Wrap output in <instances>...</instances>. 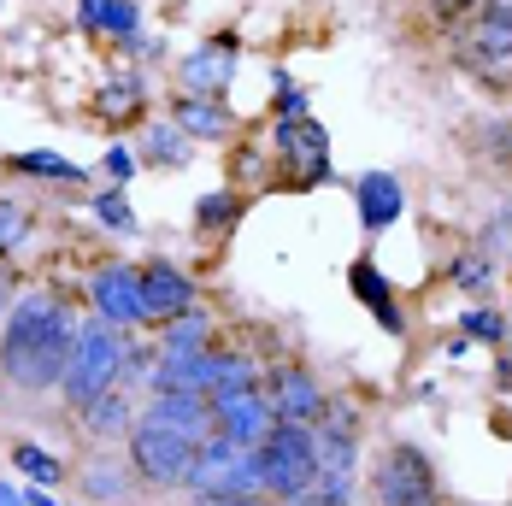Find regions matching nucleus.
I'll use <instances>...</instances> for the list:
<instances>
[{
    "mask_svg": "<svg viewBox=\"0 0 512 506\" xmlns=\"http://www.w3.org/2000/svg\"><path fill=\"white\" fill-rule=\"evenodd\" d=\"M71 336H77V324H71V312H65L59 295H48V289L24 295L12 306L6 330H0V371H6V383H18V389H48L53 383L59 389Z\"/></svg>",
    "mask_w": 512,
    "mask_h": 506,
    "instance_id": "nucleus-1",
    "label": "nucleus"
},
{
    "mask_svg": "<svg viewBox=\"0 0 512 506\" xmlns=\"http://www.w3.org/2000/svg\"><path fill=\"white\" fill-rule=\"evenodd\" d=\"M118 371H124V336L112 324H77L71 336V354H65V371H59V395L77 406H95L106 389H118Z\"/></svg>",
    "mask_w": 512,
    "mask_h": 506,
    "instance_id": "nucleus-2",
    "label": "nucleus"
},
{
    "mask_svg": "<svg viewBox=\"0 0 512 506\" xmlns=\"http://www.w3.org/2000/svg\"><path fill=\"white\" fill-rule=\"evenodd\" d=\"M259 459V495L265 501H307L312 483H318V448H312V430L301 424H277L265 442L254 448Z\"/></svg>",
    "mask_w": 512,
    "mask_h": 506,
    "instance_id": "nucleus-3",
    "label": "nucleus"
},
{
    "mask_svg": "<svg viewBox=\"0 0 512 506\" xmlns=\"http://www.w3.org/2000/svg\"><path fill=\"white\" fill-rule=\"evenodd\" d=\"M312 448H318V483H312L307 501H318V506H348V501H354V465H359L354 412H348V406H336L330 418H318Z\"/></svg>",
    "mask_w": 512,
    "mask_h": 506,
    "instance_id": "nucleus-4",
    "label": "nucleus"
},
{
    "mask_svg": "<svg viewBox=\"0 0 512 506\" xmlns=\"http://www.w3.org/2000/svg\"><path fill=\"white\" fill-rule=\"evenodd\" d=\"M189 489L201 501H218V495H259V459L254 448H236L224 436H206L195 459H189Z\"/></svg>",
    "mask_w": 512,
    "mask_h": 506,
    "instance_id": "nucleus-5",
    "label": "nucleus"
},
{
    "mask_svg": "<svg viewBox=\"0 0 512 506\" xmlns=\"http://www.w3.org/2000/svg\"><path fill=\"white\" fill-rule=\"evenodd\" d=\"M371 495L377 506H436V465L424 448H389V454L377 459V477H371Z\"/></svg>",
    "mask_w": 512,
    "mask_h": 506,
    "instance_id": "nucleus-6",
    "label": "nucleus"
},
{
    "mask_svg": "<svg viewBox=\"0 0 512 506\" xmlns=\"http://www.w3.org/2000/svg\"><path fill=\"white\" fill-rule=\"evenodd\" d=\"M130 471L154 489H183L189 483V459H195V442L171 436V430H154V424H136L130 436Z\"/></svg>",
    "mask_w": 512,
    "mask_h": 506,
    "instance_id": "nucleus-7",
    "label": "nucleus"
},
{
    "mask_svg": "<svg viewBox=\"0 0 512 506\" xmlns=\"http://www.w3.org/2000/svg\"><path fill=\"white\" fill-rule=\"evenodd\" d=\"M271 430H277V412H271V401H265L259 383L212 395V436H224V442H236V448H259Z\"/></svg>",
    "mask_w": 512,
    "mask_h": 506,
    "instance_id": "nucleus-8",
    "label": "nucleus"
},
{
    "mask_svg": "<svg viewBox=\"0 0 512 506\" xmlns=\"http://www.w3.org/2000/svg\"><path fill=\"white\" fill-rule=\"evenodd\" d=\"M465 59H471L483 77L512 83V18L501 6H483V12L471 18V30H465Z\"/></svg>",
    "mask_w": 512,
    "mask_h": 506,
    "instance_id": "nucleus-9",
    "label": "nucleus"
},
{
    "mask_svg": "<svg viewBox=\"0 0 512 506\" xmlns=\"http://www.w3.org/2000/svg\"><path fill=\"white\" fill-rule=\"evenodd\" d=\"M142 424L171 430V436H183V442L201 448L206 436H212V401H206V395H189V389H154V401H148V412H142Z\"/></svg>",
    "mask_w": 512,
    "mask_h": 506,
    "instance_id": "nucleus-10",
    "label": "nucleus"
},
{
    "mask_svg": "<svg viewBox=\"0 0 512 506\" xmlns=\"http://www.w3.org/2000/svg\"><path fill=\"white\" fill-rule=\"evenodd\" d=\"M195 312V277L177 271V265H142V324H171Z\"/></svg>",
    "mask_w": 512,
    "mask_h": 506,
    "instance_id": "nucleus-11",
    "label": "nucleus"
},
{
    "mask_svg": "<svg viewBox=\"0 0 512 506\" xmlns=\"http://www.w3.org/2000/svg\"><path fill=\"white\" fill-rule=\"evenodd\" d=\"M277 153H283V165L295 171L301 189L324 183V171H330V136L318 124H307V118H283L277 124Z\"/></svg>",
    "mask_w": 512,
    "mask_h": 506,
    "instance_id": "nucleus-12",
    "label": "nucleus"
},
{
    "mask_svg": "<svg viewBox=\"0 0 512 506\" xmlns=\"http://www.w3.org/2000/svg\"><path fill=\"white\" fill-rule=\"evenodd\" d=\"M89 295H95V312H101L112 330L142 324V271L136 265H106V271H95Z\"/></svg>",
    "mask_w": 512,
    "mask_h": 506,
    "instance_id": "nucleus-13",
    "label": "nucleus"
},
{
    "mask_svg": "<svg viewBox=\"0 0 512 506\" xmlns=\"http://www.w3.org/2000/svg\"><path fill=\"white\" fill-rule=\"evenodd\" d=\"M236 83V42L230 36H218V42H206L183 59V95H195V101H224V89Z\"/></svg>",
    "mask_w": 512,
    "mask_h": 506,
    "instance_id": "nucleus-14",
    "label": "nucleus"
},
{
    "mask_svg": "<svg viewBox=\"0 0 512 506\" xmlns=\"http://www.w3.org/2000/svg\"><path fill=\"white\" fill-rule=\"evenodd\" d=\"M265 401H271V412H277V424H301V430H312V424L324 418V389L312 383L307 371H295V365H283V371L271 377Z\"/></svg>",
    "mask_w": 512,
    "mask_h": 506,
    "instance_id": "nucleus-15",
    "label": "nucleus"
},
{
    "mask_svg": "<svg viewBox=\"0 0 512 506\" xmlns=\"http://www.w3.org/2000/svg\"><path fill=\"white\" fill-rule=\"evenodd\" d=\"M354 201H359V224H365V230H389V224L407 212V195H401V183H395L389 171H365L354 183Z\"/></svg>",
    "mask_w": 512,
    "mask_h": 506,
    "instance_id": "nucleus-16",
    "label": "nucleus"
},
{
    "mask_svg": "<svg viewBox=\"0 0 512 506\" xmlns=\"http://www.w3.org/2000/svg\"><path fill=\"white\" fill-rule=\"evenodd\" d=\"M348 283H354V295H359V306L389 330V336H401L407 330V318H401V306H395V295H389V283H383V271L371 265V259H359L354 271H348Z\"/></svg>",
    "mask_w": 512,
    "mask_h": 506,
    "instance_id": "nucleus-17",
    "label": "nucleus"
},
{
    "mask_svg": "<svg viewBox=\"0 0 512 506\" xmlns=\"http://www.w3.org/2000/svg\"><path fill=\"white\" fill-rule=\"evenodd\" d=\"M136 406H130V389H106L95 406H83V424H89V436H130L136 424Z\"/></svg>",
    "mask_w": 512,
    "mask_h": 506,
    "instance_id": "nucleus-18",
    "label": "nucleus"
},
{
    "mask_svg": "<svg viewBox=\"0 0 512 506\" xmlns=\"http://www.w3.org/2000/svg\"><path fill=\"white\" fill-rule=\"evenodd\" d=\"M177 130H183V136H224V130H230V112H224V101H195V95H183V101H177Z\"/></svg>",
    "mask_w": 512,
    "mask_h": 506,
    "instance_id": "nucleus-19",
    "label": "nucleus"
},
{
    "mask_svg": "<svg viewBox=\"0 0 512 506\" xmlns=\"http://www.w3.org/2000/svg\"><path fill=\"white\" fill-rule=\"evenodd\" d=\"M201 348H212V342H206V318L201 312H183V318L165 324V348H159V354H201Z\"/></svg>",
    "mask_w": 512,
    "mask_h": 506,
    "instance_id": "nucleus-20",
    "label": "nucleus"
},
{
    "mask_svg": "<svg viewBox=\"0 0 512 506\" xmlns=\"http://www.w3.org/2000/svg\"><path fill=\"white\" fill-rule=\"evenodd\" d=\"M24 177H53V183H83V171L71 165V159H59V153H48V148H30V153H18L12 159Z\"/></svg>",
    "mask_w": 512,
    "mask_h": 506,
    "instance_id": "nucleus-21",
    "label": "nucleus"
},
{
    "mask_svg": "<svg viewBox=\"0 0 512 506\" xmlns=\"http://www.w3.org/2000/svg\"><path fill=\"white\" fill-rule=\"evenodd\" d=\"M12 465H18L30 483H59V459H53L48 448H36V442H18V448H12Z\"/></svg>",
    "mask_w": 512,
    "mask_h": 506,
    "instance_id": "nucleus-22",
    "label": "nucleus"
},
{
    "mask_svg": "<svg viewBox=\"0 0 512 506\" xmlns=\"http://www.w3.org/2000/svg\"><path fill=\"white\" fill-rule=\"evenodd\" d=\"M148 159H159V165L189 159V136H183L177 124H154V130H148Z\"/></svg>",
    "mask_w": 512,
    "mask_h": 506,
    "instance_id": "nucleus-23",
    "label": "nucleus"
},
{
    "mask_svg": "<svg viewBox=\"0 0 512 506\" xmlns=\"http://www.w3.org/2000/svg\"><path fill=\"white\" fill-rule=\"evenodd\" d=\"M95 218H101L106 230H118V236H130V230H136V218H130V206H124L118 189H112V195H95Z\"/></svg>",
    "mask_w": 512,
    "mask_h": 506,
    "instance_id": "nucleus-24",
    "label": "nucleus"
},
{
    "mask_svg": "<svg viewBox=\"0 0 512 506\" xmlns=\"http://www.w3.org/2000/svg\"><path fill=\"white\" fill-rule=\"evenodd\" d=\"M142 106V83H112L101 95V112L106 118H124V112H136Z\"/></svg>",
    "mask_w": 512,
    "mask_h": 506,
    "instance_id": "nucleus-25",
    "label": "nucleus"
},
{
    "mask_svg": "<svg viewBox=\"0 0 512 506\" xmlns=\"http://www.w3.org/2000/svg\"><path fill=\"white\" fill-rule=\"evenodd\" d=\"M24 224H30V218H24V206L0 201V253H12L18 242H24Z\"/></svg>",
    "mask_w": 512,
    "mask_h": 506,
    "instance_id": "nucleus-26",
    "label": "nucleus"
},
{
    "mask_svg": "<svg viewBox=\"0 0 512 506\" xmlns=\"http://www.w3.org/2000/svg\"><path fill=\"white\" fill-rule=\"evenodd\" d=\"M106 30H112L124 48H142V42H136V6H130V0H112V12H106Z\"/></svg>",
    "mask_w": 512,
    "mask_h": 506,
    "instance_id": "nucleus-27",
    "label": "nucleus"
},
{
    "mask_svg": "<svg viewBox=\"0 0 512 506\" xmlns=\"http://www.w3.org/2000/svg\"><path fill=\"white\" fill-rule=\"evenodd\" d=\"M465 336H471V342H501L507 330H501V318H495V312H483V306H477V312H465Z\"/></svg>",
    "mask_w": 512,
    "mask_h": 506,
    "instance_id": "nucleus-28",
    "label": "nucleus"
},
{
    "mask_svg": "<svg viewBox=\"0 0 512 506\" xmlns=\"http://www.w3.org/2000/svg\"><path fill=\"white\" fill-rule=\"evenodd\" d=\"M106 12H112V0H77V24L83 30H106Z\"/></svg>",
    "mask_w": 512,
    "mask_h": 506,
    "instance_id": "nucleus-29",
    "label": "nucleus"
},
{
    "mask_svg": "<svg viewBox=\"0 0 512 506\" xmlns=\"http://www.w3.org/2000/svg\"><path fill=\"white\" fill-rule=\"evenodd\" d=\"M460 289H483L489 283V259H460V277H454Z\"/></svg>",
    "mask_w": 512,
    "mask_h": 506,
    "instance_id": "nucleus-30",
    "label": "nucleus"
},
{
    "mask_svg": "<svg viewBox=\"0 0 512 506\" xmlns=\"http://www.w3.org/2000/svg\"><path fill=\"white\" fill-rule=\"evenodd\" d=\"M230 212H236V201H230V195H206V201H201V224H224Z\"/></svg>",
    "mask_w": 512,
    "mask_h": 506,
    "instance_id": "nucleus-31",
    "label": "nucleus"
},
{
    "mask_svg": "<svg viewBox=\"0 0 512 506\" xmlns=\"http://www.w3.org/2000/svg\"><path fill=\"white\" fill-rule=\"evenodd\" d=\"M89 495H106V501L124 495V477H118V471H89Z\"/></svg>",
    "mask_w": 512,
    "mask_h": 506,
    "instance_id": "nucleus-32",
    "label": "nucleus"
},
{
    "mask_svg": "<svg viewBox=\"0 0 512 506\" xmlns=\"http://www.w3.org/2000/svg\"><path fill=\"white\" fill-rule=\"evenodd\" d=\"M106 171H112V177L124 183V177L136 171V159H130V153H124V148H112V153H106Z\"/></svg>",
    "mask_w": 512,
    "mask_h": 506,
    "instance_id": "nucleus-33",
    "label": "nucleus"
},
{
    "mask_svg": "<svg viewBox=\"0 0 512 506\" xmlns=\"http://www.w3.org/2000/svg\"><path fill=\"white\" fill-rule=\"evenodd\" d=\"M201 506H277V501H265V495H218V501H201Z\"/></svg>",
    "mask_w": 512,
    "mask_h": 506,
    "instance_id": "nucleus-34",
    "label": "nucleus"
},
{
    "mask_svg": "<svg viewBox=\"0 0 512 506\" xmlns=\"http://www.w3.org/2000/svg\"><path fill=\"white\" fill-rule=\"evenodd\" d=\"M0 506H24V495H18L12 483H0Z\"/></svg>",
    "mask_w": 512,
    "mask_h": 506,
    "instance_id": "nucleus-35",
    "label": "nucleus"
},
{
    "mask_svg": "<svg viewBox=\"0 0 512 506\" xmlns=\"http://www.w3.org/2000/svg\"><path fill=\"white\" fill-rule=\"evenodd\" d=\"M24 506H59V501H48V495H24Z\"/></svg>",
    "mask_w": 512,
    "mask_h": 506,
    "instance_id": "nucleus-36",
    "label": "nucleus"
},
{
    "mask_svg": "<svg viewBox=\"0 0 512 506\" xmlns=\"http://www.w3.org/2000/svg\"><path fill=\"white\" fill-rule=\"evenodd\" d=\"M489 6H501V12H507V18H512V0H489Z\"/></svg>",
    "mask_w": 512,
    "mask_h": 506,
    "instance_id": "nucleus-37",
    "label": "nucleus"
},
{
    "mask_svg": "<svg viewBox=\"0 0 512 506\" xmlns=\"http://www.w3.org/2000/svg\"><path fill=\"white\" fill-rule=\"evenodd\" d=\"M295 506H318V501H295Z\"/></svg>",
    "mask_w": 512,
    "mask_h": 506,
    "instance_id": "nucleus-38",
    "label": "nucleus"
}]
</instances>
